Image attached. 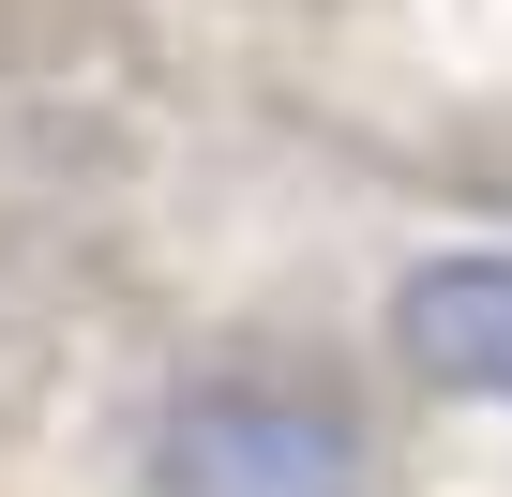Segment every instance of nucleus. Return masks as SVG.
<instances>
[{"label":"nucleus","mask_w":512,"mask_h":497,"mask_svg":"<svg viewBox=\"0 0 512 497\" xmlns=\"http://www.w3.org/2000/svg\"><path fill=\"white\" fill-rule=\"evenodd\" d=\"M151 497H362V422L287 377H196L151 422Z\"/></svg>","instance_id":"f257e3e1"},{"label":"nucleus","mask_w":512,"mask_h":497,"mask_svg":"<svg viewBox=\"0 0 512 497\" xmlns=\"http://www.w3.org/2000/svg\"><path fill=\"white\" fill-rule=\"evenodd\" d=\"M392 347L467 392V407H512V257H422L392 287Z\"/></svg>","instance_id":"f03ea898"}]
</instances>
